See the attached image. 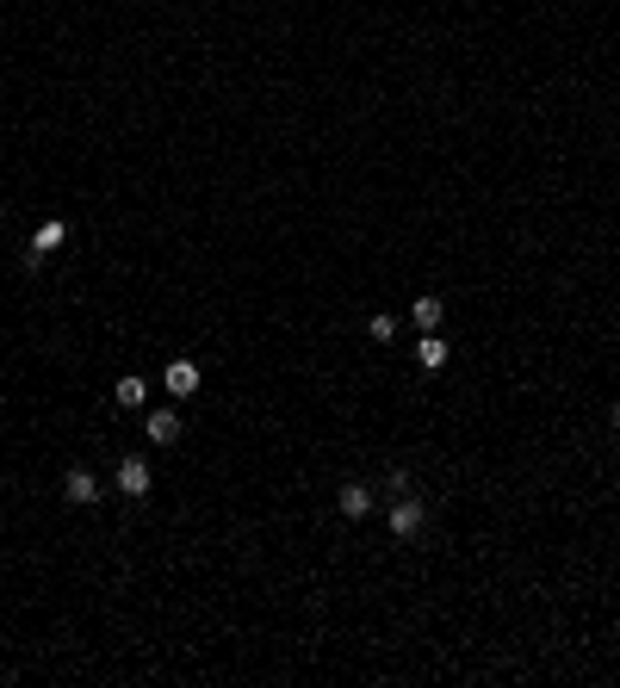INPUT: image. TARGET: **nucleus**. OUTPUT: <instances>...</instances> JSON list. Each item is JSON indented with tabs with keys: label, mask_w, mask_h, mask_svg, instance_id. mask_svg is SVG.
<instances>
[{
	"label": "nucleus",
	"mask_w": 620,
	"mask_h": 688,
	"mask_svg": "<svg viewBox=\"0 0 620 688\" xmlns=\"http://www.w3.org/2000/svg\"><path fill=\"white\" fill-rule=\"evenodd\" d=\"M422 521H428L422 496H397V503H391V534H397V540H416V534H422Z\"/></svg>",
	"instance_id": "obj_1"
},
{
	"label": "nucleus",
	"mask_w": 620,
	"mask_h": 688,
	"mask_svg": "<svg viewBox=\"0 0 620 688\" xmlns=\"http://www.w3.org/2000/svg\"><path fill=\"white\" fill-rule=\"evenodd\" d=\"M143 428H149V440H155V446H174V440H180V415H174V410H155Z\"/></svg>",
	"instance_id": "obj_5"
},
{
	"label": "nucleus",
	"mask_w": 620,
	"mask_h": 688,
	"mask_svg": "<svg viewBox=\"0 0 620 688\" xmlns=\"http://www.w3.org/2000/svg\"><path fill=\"white\" fill-rule=\"evenodd\" d=\"M143 397H149L143 379H119V385H112V404H119V410H143Z\"/></svg>",
	"instance_id": "obj_8"
},
{
	"label": "nucleus",
	"mask_w": 620,
	"mask_h": 688,
	"mask_svg": "<svg viewBox=\"0 0 620 688\" xmlns=\"http://www.w3.org/2000/svg\"><path fill=\"white\" fill-rule=\"evenodd\" d=\"M416 360H422V366H428V373H434V366H447V341H441V335H434V329H428V335H422V341H416Z\"/></svg>",
	"instance_id": "obj_9"
},
{
	"label": "nucleus",
	"mask_w": 620,
	"mask_h": 688,
	"mask_svg": "<svg viewBox=\"0 0 620 688\" xmlns=\"http://www.w3.org/2000/svg\"><path fill=\"white\" fill-rule=\"evenodd\" d=\"M161 385H168L174 397H193V391H199V366H193V360H174V366L161 373Z\"/></svg>",
	"instance_id": "obj_4"
},
{
	"label": "nucleus",
	"mask_w": 620,
	"mask_h": 688,
	"mask_svg": "<svg viewBox=\"0 0 620 688\" xmlns=\"http://www.w3.org/2000/svg\"><path fill=\"white\" fill-rule=\"evenodd\" d=\"M367 329H372V341H397V316H372Z\"/></svg>",
	"instance_id": "obj_11"
},
{
	"label": "nucleus",
	"mask_w": 620,
	"mask_h": 688,
	"mask_svg": "<svg viewBox=\"0 0 620 688\" xmlns=\"http://www.w3.org/2000/svg\"><path fill=\"white\" fill-rule=\"evenodd\" d=\"M62 503H75V509H87V503H100V478H94L87 465H75V471L62 478Z\"/></svg>",
	"instance_id": "obj_2"
},
{
	"label": "nucleus",
	"mask_w": 620,
	"mask_h": 688,
	"mask_svg": "<svg viewBox=\"0 0 620 688\" xmlns=\"http://www.w3.org/2000/svg\"><path fill=\"white\" fill-rule=\"evenodd\" d=\"M149 484H155V471H149V459H124L119 465V496H149Z\"/></svg>",
	"instance_id": "obj_3"
},
{
	"label": "nucleus",
	"mask_w": 620,
	"mask_h": 688,
	"mask_svg": "<svg viewBox=\"0 0 620 688\" xmlns=\"http://www.w3.org/2000/svg\"><path fill=\"white\" fill-rule=\"evenodd\" d=\"M62 236H69V224H44V230L31 236V249H25V255H31V261H44L50 249H62Z\"/></svg>",
	"instance_id": "obj_7"
},
{
	"label": "nucleus",
	"mask_w": 620,
	"mask_h": 688,
	"mask_svg": "<svg viewBox=\"0 0 620 688\" xmlns=\"http://www.w3.org/2000/svg\"><path fill=\"white\" fill-rule=\"evenodd\" d=\"M615 428H620V397H615Z\"/></svg>",
	"instance_id": "obj_12"
},
{
	"label": "nucleus",
	"mask_w": 620,
	"mask_h": 688,
	"mask_svg": "<svg viewBox=\"0 0 620 688\" xmlns=\"http://www.w3.org/2000/svg\"><path fill=\"white\" fill-rule=\"evenodd\" d=\"M409 316H416V329H434V323L447 316V304H441V298H416V304H409Z\"/></svg>",
	"instance_id": "obj_10"
},
{
	"label": "nucleus",
	"mask_w": 620,
	"mask_h": 688,
	"mask_svg": "<svg viewBox=\"0 0 620 688\" xmlns=\"http://www.w3.org/2000/svg\"><path fill=\"white\" fill-rule=\"evenodd\" d=\"M335 503H342V515H348V521H360V515L372 509V490H367V484H342V496H335Z\"/></svg>",
	"instance_id": "obj_6"
}]
</instances>
